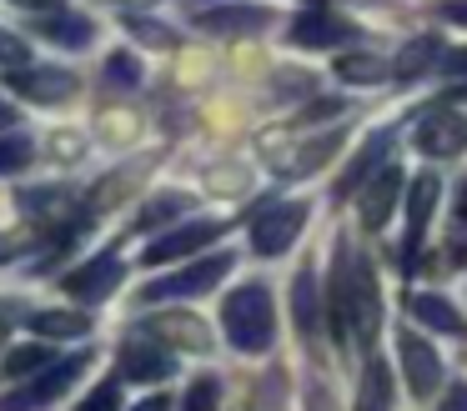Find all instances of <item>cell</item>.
<instances>
[{
  "label": "cell",
  "instance_id": "obj_15",
  "mask_svg": "<svg viewBox=\"0 0 467 411\" xmlns=\"http://www.w3.org/2000/svg\"><path fill=\"white\" fill-rule=\"evenodd\" d=\"M292 316H296V331H302V336H317V326H322V286H317L312 266H302L292 281Z\"/></svg>",
  "mask_w": 467,
  "mask_h": 411
},
{
  "label": "cell",
  "instance_id": "obj_7",
  "mask_svg": "<svg viewBox=\"0 0 467 411\" xmlns=\"http://www.w3.org/2000/svg\"><path fill=\"white\" fill-rule=\"evenodd\" d=\"M216 236H222V221H186V226L156 236L151 246L141 251V261H146V266H161V261H176V256H192V251L212 246Z\"/></svg>",
  "mask_w": 467,
  "mask_h": 411
},
{
  "label": "cell",
  "instance_id": "obj_1",
  "mask_svg": "<svg viewBox=\"0 0 467 411\" xmlns=\"http://www.w3.org/2000/svg\"><path fill=\"white\" fill-rule=\"evenodd\" d=\"M222 331H226V341H232L236 351H246V356L266 351V346L276 341L272 291H266L262 281H246V286H236L232 296L222 301Z\"/></svg>",
  "mask_w": 467,
  "mask_h": 411
},
{
  "label": "cell",
  "instance_id": "obj_27",
  "mask_svg": "<svg viewBox=\"0 0 467 411\" xmlns=\"http://www.w3.org/2000/svg\"><path fill=\"white\" fill-rule=\"evenodd\" d=\"M192 206V200H182V196H156L151 206L141 211V216H136V226L141 231H151V226H161V221H171V216H182V211Z\"/></svg>",
  "mask_w": 467,
  "mask_h": 411
},
{
  "label": "cell",
  "instance_id": "obj_43",
  "mask_svg": "<svg viewBox=\"0 0 467 411\" xmlns=\"http://www.w3.org/2000/svg\"><path fill=\"white\" fill-rule=\"evenodd\" d=\"M126 5H151V0H126Z\"/></svg>",
  "mask_w": 467,
  "mask_h": 411
},
{
  "label": "cell",
  "instance_id": "obj_36",
  "mask_svg": "<svg viewBox=\"0 0 467 411\" xmlns=\"http://www.w3.org/2000/svg\"><path fill=\"white\" fill-rule=\"evenodd\" d=\"M437 411H467V386H452V391H447V401H442Z\"/></svg>",
  "mask_w": 467,
  "mask_h": 411
},
{
  "label": "cell",
  "instance_id": "obj_14",
  "mask_svg": "<svg viewBox=\"0 0 467 411\" xmlns=\"http://www.w3.org/2000/svg\"><path fill=\"white\" fill-rule=\"evenodd\" d=\"M377 336V281L372 266L357 261V281H352V341H372Z\"/></svg>",
  "mask_w": 467,
  "mask_h": 411
},
{
  "label": "cell",
  "instance_id": "obj_40",
  "mask_svg": "<svg viewBox=\"0 0 467 411\" xmlns=\"http://www.w3.org/2000/svg\"><path fill=\"white\" fill-rule=\"evenodd\" d=\"M16 5H36V10H46V5H61V0H16Z\"/></svg>",
  "mask_w": 467,
  "mask_h": 411
},
{
  "label": "cell",
  "instance_id": "obj_21",
  "mask_svg": "<svg viewBox=\"0 0 467 411\" xmlns=\"http://www.w3.org/2000/svg\"><path fill=\"white\" fill-rule=\"evenodd\" d=\"M342 146V130H327L322 140H312V146H302V150H292V156H282V176H306V170H322V160L332 156V150Z\"/></svg>",
  "mask_w": 467,
  "mask_h": 411
},
{
  "label": "cell",
  "instance_id": "obj_16",
  "mask_svg": "<svg viewBox=\"0 0 467 411\" xmlns=\"http://www.w3.org/2000/svg\"><path fill=\"white\" fill-rule=\"evenodd\" d=\"M397 190H402V170L387 166L382 176H377V186L367 190V200H362V226L367 231H382L387 226V216L397 211Z\"/></svg>",
  "mask_w": 467,
  "mask_h": 411
},
{
  "label": "cell",
  "instance_id": "obj_39",
  "mask_svg": "<svg viewBox=\"0 0 467 411\" xmlns=\"http://www.w3.org/2000/svg\"><path fill=\"white\" fill-rule=\"evenodd\" d=\"M457 221H462V226H467V180H462V186H457Z\"/></svg>",
  "mask_w": 467,
  "mask_h": 411
},
{
  "label": "cell",
  "instance_id": "obj_28",
  "mask_svg": "<svg viewBox=\"0 0 467 411\" xmlns=\"http://www.w3.org/2000/svg\"><path fill=\"white\" fill-rule=\"evenodd\" d=\"M41 366H46V346H16L0 371H5V376H36Z\"/></svg>",
  "mask_w": 467,
  "mask_h": 411
},
{
  "label": "cell",
  "instance_id": "obj_11",
  "mask_svg": "<svg viewBox=\"0 0 467 411\" xmlns=\"http://www.w3.org/2000/svg\"><path fill=\"white\" fill-rule=\"evenodd\" d=\"M437 176H417L412 180V196H407V241H402V266H412L417 251H422V231L432 221V206H437Z\"/></svg>",
  "mask_w": 467,
  "mask_h": 411
},
{
  "label": "cell",
  "instance_id": "obj_19",
  "mask_svg": "<svg viewBox=\"0 0 467 411\" xmlns=\"http://www.w3.org/2000/svg\"><path fill=\"white\" fill-rule=\"evenodd\" d=\"M36 30H41L46 40H61L66 50H86L96 40V26L86 15H51V20H41Z\"/></svg>",
  "mask_w": 467,
  "mask_h": 411
},
{
  "label": "cell",
  "instance_id": "obj_13",
  "mask_svg": "<svg viewBox=\"0 0 467 411\" xmlns=\"http://www.w3.org/2000/svg\"><path fill=\"white\" fill-rule=\"evenodd\" d=\"M121 376H131V381H161V376H171V356H166L156 341L136 336V341H126V346H121Z\"/></svg>",
  "mask_w": 467,
  "mask_h": 411
},
{
  "label": "cell",
  "instance_id": "obj_9",
  "mask_svg": "<svg viewBox=\"0 0 467 411\" xmlns=\"http://www.w3.org/2000/svg\"><path fill=\"white\" fill-rule=\"evenodd\" d=\"M357 40V30L347 20H337L327 5H306L302 15L292 20V46H306V50H327V46H347Z\"/></svg>",
  "mask_w": 467,
  "mask_h": 411
},
{
  "label": "cell",
  "instance_id": "obj_32",
  "mask_svg": "<svg viewBox=\"0 0 467 411\" xmlns=\"http://www.w3.org/2000/svg\"><path fill=\"white\" fill-rule=\"evenodd\" d=\"M116 406H121V386H116V381H101L76 411H116Z\"/></svg>",
  "mask_w": 467,
  "mask_h": 411
},
{
  "label": "cell",
  "instance_id": "obj_31",
  "mask_svg": "<svg viewBox=\"0 0 467 411\" xmlns=\"http://www.w3.org/2000/svg\"><path fill=\"white\" fill-rule=\"evenodd\" d=\"M196 326H202L196 316H166V321H156V331H161V336H182L186 346H196V351H202V346H206V336H202Z\"/></svg>",
  "mask_w": 467,
  "mask_h": 411
},
{
  "label": "cell",
  "instance_id": "obj_30",
  "mask_svg": "<svg viewBox=\"0 0 467 411\" xmlns=\"http://www.w3.org/2000/svg\"><path fill=\"white\" fill-rule=\"evenodd\" d=\"M216 401H222V381H216V376H202L192 391H186L182 411H216Z\"/></svg>",
  "mask_w": 467,
  "mask_h": 411
},
{
  "label": "cell",
  "instance_id": "obj_37",
  "mask_svg": "<svg viewBox=\"0 0 467 411\" xmlns=\"http://www.w3.org/2000/svg\"><path fill=\"white\" fill-rule=\"evenodd\" d=\"M447 70H452V76H467V50H452V56H447Z\"/></svg>",
  "mask_w": 467,
  "mask_h": 411
},
{
  "label": "cell",
  "instance_id": "obj_35",
  "mask_svg": "<svg viewBox=\"0 0 467 411\" xmlns=\"http://www.w3.org/2000/svg\"><path fill=\"white\" fill-rule=\"evenodd\" d=\"M437 10H442V15L452 20V26H467V0H442Z\"/></svg>",
  "mask_w": 467,
  "mask_h": 411
},
{
  "label": "cell",
  "instance_id": "obj_34",
  "mask_svg": "<svg viewBox=\"0 0 467 411\" xmlns=\"http://www.w3.org/2000/svg\"><path fill=\"white\" fill-rule=\"evenodd\" d=\"M131 30H136L141 40H156V46H176V36H171L166 26H156V20H141V15H131Z\"/></svg>",
  "mask_w": 467,
  "mask_h": 411
},
{
  "label": "cell",
  "instance_id": "obj_12",
  "mask_svg": "<svg viewBox=\"0 0 467 411\" xmlns=\"http://www.w3.org/2000/svg\"><path fill=\"white\" fill-rule=\"evenodd\" d=\"M16 96L36 100V106H56V100H71L76 96V76L71 70H26V76L11 80Z\"/></svg>",
  "mask_w": 467,
  "mask_h": 411
},
{
  "label": "cell",
  "instance_id": "obj_18",
  "mask_svg": "<svg viewBox=\"0 0 467 411\" xmlns=\"http://www.w3.org/2000/svg\"><path fill=\"white\" fill-rule=\"evenodd\" d=\"M387 150H392V130H377V136L367 140L362 150H357V160H352V166L342 170V180H337V196H347V190H357V186H362V180L377 170V160H382Z\"/></svg>",
  "mask_w": 467,
  "mask_h": 411
},
{
  "label": "cell",
  "instance_id": "obj_22",
  "mask_svg": "<svg viewBox=\"0 0 467 411\" xmlns=\"http://www.w3.org/2000/svg\"><path fill=\"white\" fill-rule=\"evenodd\" d=\"M357 411H392V371H387V361H367Z\"/></svg>",
  "mask_w": 467,
  "mask_h": 411
},
{
  "label": "cell",
  "instance_id": "obj_29",
  "mask_svg": "<svg viewBox=\"0 0 467 411\" xmlns=\"http://www.w3.org/2000/svg\"><path fill=\"white\" fill-rule=\"evenodd\" d=\"M337 76L342 80H382L387 66L372 60V56H347V60H337Z\"/></svg>",
  "mask_w": 467,
  "mask_h": 411
},
{
  "label": "cell",
  "instance_id": "obj_3",
  "mask_svg": "<svg viewBox=\"0 0 467 411\" xmlns=\"http://www.w3.org/2000/svg\"><path fill=\"white\" fill-rule=\"evenodd\" d=\"M306 211H312L306 200H276V206L256 211V221H252L256 256H282V251L296 241V231L306 226Z\"/></svg>",
  "mask_w": 467,
  "mask_h": 411
},
{
  "label": "cell",
  "instance_id": "obj_23",
  "mask_svg": "<svg viewBox=\"0 0 467 411\" xmlns=\"http://www.w3.org/2000/svg\"><path fill=\"white\" fill-rule=\"evenodd\" d=\"M31 326L41 331V336H86L91 321H86L81 311H36Z\"/></svg>",
  "mask_w": 467,
  "mask_h": 411
},
{
  "label": "cell",
  "instance_id": "obj_17",
  "mask_svg": "<svg viewBox=\"0 0 467 411\" xmlns=\"http://www.w3.org/2000/svg\"><path fill=\"white\" fill-rule=\"evenodd\" d=\"M202 26H206V30H216V36H236V30H262V26H272V10H266V5H226V10H206Z\"/></svg>",
  "mask_w": 467,
  "mask_h": 411
},
{
  "label": "cell",
  "instance_id": "obj_4",
  "mask_svg": "<svg viewBox=\"0 0 467 411\" xmlns=\"http://www.w3.org/2000/svg\"><path fill=\"white\" fill-rule=\"evenodd\" d=\"M226 271H232V251H226V256H206V261H196V266H182L176 276H161V281H151V286L141 291V301L202 296V291H212V286H216V281H226Z\"/></svg>",
  "mask_w": 467,
  "mask_h": 411
},
{
  "label": "cell",
  "instance_id": "obj_2",
  "mask_svg": "<svg viewBox=\"0 0 467 411\" xmlns=\"http://www.w3.org/2000/svg\"><path fill=\"white\" fill-rule=\"evenodd\" d=\"M86 366H91V356H86V351H76V356H66V361H51V371H36L21 391L0 396V411H46L56 396H66V386H71Z\"/></svg>",
  "mask_w": 467,
  "mask_h": 411
},
{
  "label": "cell",
  "instance_id": "obj_42",
  "mask_svg": "<svg viewBox=\"0 0 467 411\" xmlns=\"http://www.w3.org/2000/svg\"><path fill=\"white\" fill-rule=\"evenodd\" d=\"M256 411H282V406H276V401H272V406H266V401H256Z\"/></svg>",
  "mask_w": 467,
  "mask_h": 411
},
{
  "label": "cell",
  "instance_id": "obj_6",
  "mask_svg": "<svg viewBox=\"0 0 467 411\" xmlns=\"http://www.w3.org/2000/svg\"><path fill=\"white\" fill-rule=\"evenodd\" d=\"M417 150L422 156H457V150H467V116H452V110H432V116L417 120L412 130Z\"/></svg>",
  "mask_w": 467,
  "mask_h": 411
},
{
  "label": "cell",
  "instance_id": "obj_24",
  "mask_svg": "<svg viewBox=\"0 0 467 411\" xmlns=\"http://www.w3.org/2000/svg\"><path fill=\"white\" fill-rule=\"evenodd\" d=\"M101 80H106V86H116V90H136V86H141V60H136L131 50H116V56H106Z\"/></svg>",
  "mask_w": 467,
  "mask_h": 411
},
{
  "label": "cell",
  "instance_id": "obj_38",
  "mask_svg": "<svg viewBox=\"0 0 467 411\" xmlns=\"http://www.w3.org/2000/svg\"><path fill=\"white\" fill-rule=\"evenodd\" d=\"M166 406H171V401H166V396H146V401H136L131 411H166Z\"/></svg>",
  "mask_w": 467,
  "mask_h": 411
},
{
  "label": "cell",
  "instance_id": "obj_10",
  "mask_svg": "<svg viewBox=\"0 0 467 411\" xmlns=\"http://www.w3.org/2000/svg\"><path fill=\"white\" fill-rule=\"evenodd\" d=\"M116 286H121V261H116L111 251L91 256L81 271H71V276H66V291H71L76 301H101V296H111Z\"/></svg>",
  "mask_w": 467,
  "mask_h": 411
},
{
  "label": "cell",
  "instance_id": "obj_8",
  "mask_svg": "<svg viewBox=\"0 0 467 411\" xmlns=\"http://www.w3.org/2000/svg\"><path fill=\"white\" fill-rule=\"evenodd\" d=\"M352 281H357V256L352 251H337L332 256V276H327V296H332V336L337 346H347V336H352Z\"/></svg>",
  "mask_w": 467,
  "mask_h": 411
},
{
  "label": "cell",
  "instance_id": "obj_33",
  "mask_svg": "<svg viewBox=\"0 0 467 411\" xmlns=\"http://www.w3.org/2000/svg\"><path fill=\"white\" fill-rule=\"evenodd\" d=\"M26 56H31V50H26V40L11 36V30H0V66H21Z\"/></svg>",
  "mask_w": 467,
  "mask_h": 411
},
{
  "label": "cell",
  "instance_id": "obj_25",
  "mask_svg": "<svg viewBox=\"0 0 467 411\" xmlns=\"http://www.w3.org/2000/svg\"><path fill=\"white\" fill-rule=\"evenodd\" d=\"M437 60V40H412V46L397 56V66H392V76L397 80H412V76H422L427 66Z\"/></svg>",
  "mask_w": 467,
  "mask_h": 411
},
{
  "label": "cell",
  "instance_id": "obj_20",
  "mask_svg": "<svg viewBox=\"0 0 467 411\" xmlns=\"http://www.w3.org/2000/svg\"><path fill=\"white\" fill-rule=\"evenodd\" d=\"M412 316L427 321V326H437V331H447V336H457V331H462L457 306H452V301H442L437 291H417V296H412Z\"/></svg>",
  "mask_w": 467,
  "mask_h": 411
},
{
  "label": "cell",
  "instance_id": "obj_5",
  "mask_svg": "<svg viewBox=\"0 0 467 411\" xmlns=\"http://www.w3.org/2000/svg\"><path fill=\"white\" fill-rule=\"evenodd\" d=\"M397 351H402V371H407L412 396L427 401L437 386H442V356H437L422 336H412V331H402V336H397Z\"/></svg>",
  "mask_w": 467,
  "mask_h": 411
},
{
  "label": "cell",
  "instance_id": "obj_41",
  "mask_svg": "<svg viewBox=\"0 0 467 411\" xmlns=\"http://www.w3.org/2000/svg\"><path fill=\"white\" fill-rule=\"evenodd\" d=\"M0 126H11V106L5 100H0Z\"/></svg>",
  "mask_w": 467,
  "mask_h": 411
},
{
  "label": "cell",
  "instance_id": "obj_26",
  "mask_svg": "<svg viewBox=\"0 0 467 411\" xmlns=\"http://www.w3.org/2000/svg\"><path fill=\"white\" fill-rule=\"evenodd\" d=\"M31 166V140L26 136H0V176H16V170Z\"/></svg>",
  "mask_w": 467,
  "mask_h": 411
}]
</instances>
